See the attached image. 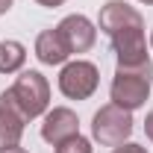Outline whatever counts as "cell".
I'll return each mask as SVG.
<instances>
[{
  "mask_svg": "<svg viewBox=\"0 0 153 153\" xmlns=\"http://www.w3.org/2000/svg\"><path fill=\"white\" fill-rule=\"evenodd\" d=\"M27 62V47L15 38H3L0 41V74H21Z\"/></svg>",
  "mask_w": 153,
  "mask_h": 153,
  "instance_id": "obj_11",
  "label": "cell"
},
{
  "mask_svg": "<svg viewBox=\"0 0 153 153\" xmlns=\"http://www.w3.org/2000/svg\"><path fill=\"white\" fill-rule=\"evenodd\" d=\"M112 153H147V147H141V144H135V141H124V144L112 147Z\"/></svg>",
  "mask_w": 153,
  "mask_h": 153,
  "instance_id": "obj_13",
  "label": "cell"
},
{
  "mask_svg": "<svg viewBox=\"0 0 153 153\" xmlns=\"http://www.w3.org/2000/svg\"><path fill=\"white\" fill-rule=\"evenodd\" d=\"M133 124H135L133 112H127V109H121L115 103H106L91 118V135H94V141H100L103 147H118V144L130 141V135L135 130Z\"/></svg>",
  "mask_w": 153,
  "mask_h": 153,
  "instance_id": "obj_2",
  "label": "cell"
},
{
  "mask_svg": "<svg viewBox=\"0 0 153 153\" xmlns=\"http://www.w3.org/2000/svg\"><path fill=\"white\" fill-rule=\"evenodd\" d=\"M12 3H15V0H0V15H6V12L12 9Z\"/></svg>",
  "mask_w": 153,
  "mask_h": 153,
  "instance_id": "obj_17",
  "label": "cell"
},
{
  "mask_svg": "<svg viewBox=\"0 0 153 153\" xmlns=\"http://www.w3.org/2000/svg\"><path fill=\"white\" fill-rule=\"evenodd\" d=\"M79 133V118H76L74 109H68V106H53V109H47L44 112V121H41V138L47 141V144H62V141H68L71 135Z\"/></svg>",
  "mask_w": 153,
  "mask_h": 153,
  "instance_id": "obj_9",
  "label": "cell"
},
{
  "mask_svg": "<svg viewBox=\"0 0 153 153\" xmlns=\"http://www.w3.org/2000/svg\"><path fill=\"white\" fill-rule=\"evenodd\" d=\"M138 3H144V6H153V0H138Z\"/></svg>",
  "mask_w": 153,
  "mask_h": 153,
  "instance_id": "obj_18",
  "label": "cell"
},
{
  "mask_svg": "<svg viewBox=\"0 0 153 153\" xmlns=\"http://www.w3.org/2000/svg\"><path fill=\"white\" fill-rule=\"evenodd\" d=\"M71 56V50H68V44L62 41L59 36V30H41L36 36V59L41 65H65Z\"/></svg>",
  "mask_w": 153,
  "mask_h": 153,
  "instance_id": "obj_10",
  "label": "cell"
},
{
  "mask_svg": "<svg viewBox=\"0 0 153 153\" xmlns=\"http://www.w3.org/2000/svg\"><path fill=\"white\" fill-rule=\"evenodd\" d=\"M27 121L30 118L18 106L15 94L9 88L0 91V147H15V144H21V135H24Z\"/></svg>",
  "mask_w": 153,
  "mask_h": 153,
  "instance_id": "obj_7",
  "label": "cell"
},
{
  "mask_svg": "<svg viewBox=\"0 0 153 153\" xmlns=\"http://www.w3.org/2000/svg\"><path fill=\"white\" fill-rule=\"evenodd\" d=\"M56 153H94V147H91V141L85 138V135H71L68 141H62V144H56Z\"/></svg>",
  "mask_w": 153,
  "mask_h": 153,
  "instance_id": "obj_12",
  "label": "cell"
},
{
  "mask_svg": "<svg viewBox=\"0 0 153 153\" xmlns=\"http://www.w3.org/2000/svg\"><path fill=\"white\" fill-rule=\"evenodd\" d=\"M144 135L153 141V109L147 112V118H144Z\"/></svg>",
  "mask_w": 153,
  "mask_h": 153,
  "instance_id": "obj_14",
  "label": "cell"
},
{
  "mask_svg": "<svg viewBox=\"0 0 153 153\" xmlns=\"http://www.w3.org/2000/svg\"><path fill=\"white\" fill-rule=\"evenodd\" d=\"M153 88V65L144 62V65H118L112 76V85H109V97H112L115 106L127 109V112H135L147 103Z\"/></svg>",
  "mask_w": 153,
  "mask_h": 153,
  "instance_id": "obj_1",
  "label": "cell"
},
{
  "mask_svg": "<svg viewBox=\"0 0 153 153\" xmlns=\"http://www.w3.org/2000/svg\"><path fill=\"white\" fill-rule=\"evenodd\" d=\"M0 153H30V150L21 147V144H15V147H0Z\"/></svg>",
  "mask_w": 153,
  "mask_h": 153,
  "instance_id": "obj_16",
  "label": "cell"
},
{
  "mask_svg": "<svg viewBox=\"0 0 153 153\" xmlns=\"http://www.w3.org/2000/svg\"><path fill=\"white\" fill-rule=\"evenodd\" d=\"M38 6H44V9H56V6H62L65 0H36Z\"/></svg>",
  "mask_w": 153,
  "mask_h": 153,
  "instance_id": "obj_15",
  "label": "cell"
},
{
  "mask_svg": "<svg viewBox=\"0 0 153 153\" xmlns=\"http://www.w3.org/2000/svg\"><path fill=\"white\" fill-rule=\"evenodd\" d=\"M18 106L24 109V115L33 121V118H41V115L50 109V82L41 71H21L9 88Z\"/></svg>",
  "mask_w": 153,
  "mask_h": 153,
  "instance_id": "obj_3",
  "label": "cell"
},
{
  "mask_svg": "<svg viewBox=\"0 0 153 153\" xmlns=\"http://www.w3.org/2000/svg\"><path fill=\"white\" fill-rule=\"evenodd\" d=\"M97 27L100 33L112 38L115 33H124V30H133V27H144V18L141 12L130 6L127 0H106L100 6V15H97Z\"/></svg>",
  "mask_w": 153,
  "mask_h": 153,
  "instance_id": "obj_5",
  "label": "cell"
},
{
  "mask_svg": "<svg viewBox=\"0 0 153 153\" xmlns=\"http://www.w3.org/2000/svg\"><path fill=\"white\" fill-rule=\"evenodd\" d=\"M100 85V71L88 59H74L65 62L59 71V91L68 100H88Z\"/></svg>",
  "mask_w": 153,
  "mask_h": 153,
  "instance_id": "obj_4",
  "label": "cell"
},
{
  "mask_svg": "<svg viewBox=\"0 0 153 153\" xmlns=\"http://www.w3.org/2000/svg\"><path fill=\"white\" fill-rule=\"evenodd\" d=\"M112 53H115V59H118V65H127V68L150 62L144 27H133V30L115 33L112 36Z\"/></svg>",
  "mask_w": 153,
  "mask_h": 153,
  "instance_id": "obj_6",
  "label": "cell"
},
{
  "mask_svg": "<svg viewBox=\"0 0 153 153\" xmlns=\"http://www.w3.org/2000/svg\"><path fill=\"white\" fill-rule=\"evenodd\" d=\"M150 47H153V33H150Z\"/></svg>",
  "mask_w": 153,
  "mask_h": 153,
  "instance_id": "obj_19",
  "label": "cell"
},
{
  "mask_svg": "<svg viewBox=\"0 0 153 153\" xmlns=\"http://www.w3.org/2000/svg\"><path fill=\"white\" fill-rule=\"evenodd\" d=\"M59 36L62 41L68 44V50L71 53H85V50H91L97 41V27L91 24V18H85V15H65V18L59 21Z\"/></svg>",
  "mask_w": 153,
  "mask_h": 153,
  "instance_id": "obj_8",
  "label": "cell"
}]
</instances>
